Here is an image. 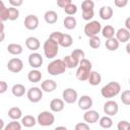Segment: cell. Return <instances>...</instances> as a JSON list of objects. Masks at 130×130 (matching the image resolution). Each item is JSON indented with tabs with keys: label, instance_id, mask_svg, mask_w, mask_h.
<instances>
[{
	"label": "cell",
	"instance_id": "obj_47",
	"mask_svg": "<svg viewBox=\"0 0 130 130\" xmlns=\"http://www.w3.org/2000/svg\"><path fill=\"white\" fill-rule=\"evenodd\" d=\"M115 5L117 6V7H119V8H122V7H124V6H126L127 4H128V1L127 0H115Z\"/></svg>",
	"mask_w": 130,
	"mask_h": 130
},
{
	"label": "cell",
	"instance_id": "obj_14",
	"mask_svg": "<svg viewBox=\"0 0 130 130\" xmlns=\"http://www.w3.org/2000/svg\"><path fill=\"white\" fill-rule=\"evenodd\" d=\"M92 99L87 95V94H84V95H81L79 99H78V107L79 109L83 110V111H87L89 110L91 107H92Z\"/></svg>",
	"mask_w": 130,
	"mask_h": 130
},
{
	"label": "cell",
	"instance_id": "obj_49",
	"mask_svg": "<svg viewBox=\"0 0 130 130\" xmlns=\"http://www.w3.org/2000/svg\"><path fill=\"white\" fill-rule=\"evenodd\" d=\"M125 28L130 31V17H128L125 21Z\"/></svg>",
	"mask_w": 130,
	"mask_h": 130
},
{
	"label": "cell",
	"instance_id": "obj_26",
	"mask_svg": "<svg viewBox=\"0 0 130 130\" xmlns=\"http://www.w3.org/2000/svg\"><path fill=\"white\" fill-rule=\"evenodd\" d=\"M11 92H12V94H13L14 96H16V98H20V96L24 95V93H25V87H24L23 84L16 83V84H14V85L12 86V88H11Z\"/></svg>",
	"mask_w": 130,
	"mask_h": 130
},
{
	"label": "cell",
	"instance_id": "obj_2",
	"mask_svg": "<svg viewBox=\"0 0 130 130\" xmlns=\"http://www.w3.org/2000/svg\"><path fill=\"white\" fill-rule=\"evenodd\" d=\"M121 90V85L117 81H111L101 89V94L106 99H112L119 94Z\"/></svg>",
	"mask_w": 130,
	"mask_h": 130
},
{
	"label": "cell",
	"instance_id": "obj_19",
	"mask_svg": "<svg viewBox=\"0 0 130 130\" xmlns=\"http://www.w3.org/2000/svg\"><path fill=\"white\" fill-rule=\"evenodd\" d=\"M113 8L110 7V6H102L101 9H100V17L104 20H109L112 18L113 16Z\"/></svg>",
	"mask_w": 130,
	"mask_h": 130
},
{
	"label": "cell",
	"instance_id": "obj_25",
	"mask_svg": "<svg viewBox=\"0 0 130 130\" xmlns=\"http://www.w3.org/2000/svg\"><path fill=\"white\" fill-rule=\"evenodd\" d=\"M76 24H77V20L74 16H66L63 20V25L65 28L67 29H74L76 27Z\"/></svg>",
	"mask_w": 130,
	"mask_h": 130
},
{
	"label": "cell",
	"instance_id": "obj_13",
	"mask_svg": "<svg viewBox=\"0 0 130 130\" xmlns=\"http://www.w3.org/2000/svg\"><path fill=\"white\" fill-rule=\"evenodd\" d=\"M100 119V114L94 110H87L83 114V120L86 124H93L96 123Z\"/></svg>",
	"mask_w": 130,
	"mask_h": 130
},
{
	"label": "cell",
	"instance_id": "obj_39",
	"mask_svg": "<svg viewBox=\"0 0 130 130\" xmlns=\"http://www.w3.org/2000/svg\"><path fill=\"white\" fill-rule=\"evenodd\" d=\"M64 11H65V13L68 14L69 16L74 15V14L77 12V6H76L75 4H73V3H71V4H69L67 7L64 8Z\"/></svg>",
	"mask_w": 130,
	"mask_h": 130
},
{
	"label": "cell",
	"instance_id": "obj_7",
	"mask_svg": "<svg viewBox=\"0 0 130 130\" xmlns=\"http://www.w3.org/2000/svg\"><path fill=\"white\" fill-rule=\"evenodd\" d=\"M26 96L30 103H39L43 99V90L38 86L30 87L26 92Z\"/></svg>",
	"mask_w": 130,
	"mask_h": 130
},
{
	"label": "cell",
	"instance_id": "obj_38",
	"mask_svg": "<svg viewBox=\"0 0 130 130\" xmlns=\"http://www.w3.org/2000/svg\"><path fill=\"white\" fill-rule=\"evenodd\" d=\"M121 101L124 105L126 106H129L130 105V90L129 89H126L124 91H122V94H121Z\"/></svg>",
	"mask_w": 130,
	"mask_h": 130
},
{
	"label": "cell",
	"instance_id": "obj_9",
	"mask_svg": "<svg viewBox=\"0 0 130 130\" xmlns=\"http://www.w3.org/2000/svg\"><path fill=\"white\" fill-rule=\"evenodd\" d=\"M118 111H119V106H118L117 102L110 100V101L105 103V105H104V112H105L106 116H109V117L116 116Z\"/></svg>",
	"mask_w": 130,
	"mask_h": 130
},
{
	"label": "cell",
	"instance_id": "obj_34",
	"mask_svg": "<svg viewBox=\"0 0 130 130\" xmlns=\"http://www.w3.org/2000/svg\"><path fill=\"white\" fill-rule=\"evenodd\" d=\"M3 130H21V124L15 120H12L7 125H5Z\"/></svg>",
	"mask_w": 130,
	"mask_h": 130
},
{
	"label": "cell",
	"instance_id": "obj_45",
	"mask_svg": "<svg viewBox=\"0 0 130 130\" xmlns=\"http://www.w3.org/2000/svg\"><path fill=\"white\" fill-rule=\"evenodd\" d=\"M72 2H71V0H58L57 1V5L59 6V7H61V8H65V7H67L69 4H71Z\"/></svg>",
	"mask_w": 130,
	"mask_h": 130
},
{
	"label": "cell",
	"instance_id": "obj_3",
	"mask_svg": "<svg viewBox=\"0 0 130 130\" xmlns=\"http://www.w3.org/2000/svg\"><path fill=\"white\" fill-rule=\"evenodd\" d=\"M66 69H67L66 65H65V63L63 62L62 59H55V60H53L52 62L49 63L48 67H47L48 73L53 75V76H57V75H60V74L64 73Z\"/></svg>",
	"mask_w": 130,
	"mask_h": 130
},
{
	"label": "cell",
	"instance_id": "obj_20",
	"mask_svg": "<svg viewBox=\"0 0 130 130\" xmlns=\"http://www.w3.org/2000/svg\"><path fill=\"white\" fill-rule=\"evenodd\" d=\"M43 75L41 73V71H39L38 69H32L30 71H28L27 73V79L29 82H32V83H37L39 81H41Z\"/></svg>",
	"mask_w": 130,
	"mask_h": 130
},
{
	"label": "cell",
	"instance_id": "obj_29",
	"mask_svg": "<svg viewBox=\"0 0 130 130\" xmlns=\"http://www.w3.org/2000/svg\"><path fill=\"white\" fill-rule=\"evenodd\" d=\"M63 60V62L65 63V65H66V68H75V67H77L78 66V64H79V61H77L76 59H74L73 57H71L70 55H68V56H66L64 59H62Z\"/></svg>",
	"mask_w": 130,
	"mask_h": 130
},
{
	"label": "cell",
	"instance_id": "obj_53",
	"mask_svg": "<svg viewBox=\"0 0 130 130\" xmlns=\"http://www.w3.org/2000/svg\"><path fill=\"white\" fill-rule=\"evenodd\" d=\"M4 39H5V34H4V32H1V34H0V43L3 42Z\"/></svg>",
	"mask_w": 130,
	"mask_h": 130
},
{
	"label": "cell",
	"instance_id": "obj_55",
	"mask_svg": "<svg viewBox=\"0 0 130 130\" xmlns=\"http://www.w3.org/2000/svg\"><path fill=\"white\" fill-rule=\"evenodd\" d=\"M3 6H4V3H3V1H1V0H0V8H1V7H3Z\"/></svg>",
	"mask_w": 130,
	"mask_h": 130
},
{
	"label": "cell",
	"instance_id": "obj_30",
	"mask_svg": "<svg viewBox=\"0 0 130 130\" xmlns=\"http://www.w3.org/2000/svg\"><path fill=\"white\" fill-rule=\"evenodd\" d=\"M99 123H100V126L104 129H109L113 126V120L109 116H104L101 119H99Z\"/></svg>",
	"mask_w": 130,
	"mask_h": 130
},
{
	"label": "cell",
	"instance_id": "obj_46",
	"mask_svg": "<svg viewBox=\"0 0 130 130\" xmlns=\"http://www.w3.org/2000/svg\"><path fill=\"white\" fill-rule=\"evenodd\" d=\"M8 89V84L6 81H3V80H0V94L1 93H4L6 90Z\"/></svg>",
	"mask_w": 130,
	"mask_h": 130
},
{
	"label": "cell",
	"instance_id": "obj_23",
	"mask_svg": "<svg viewBox=\"0 0 130 130\" xmlns=\"http://www.w3.org/2000/svg\"><path fill=\"white\" fill-rule=\"evenodd\" d=\"M87 80H88V82H89L90 85L95 86V85H99V84L101 83V81H102V76H101V74H100L99 72H96V71H91V72L89 73V76H88Z\"/></svg>",
	"mask_w": 130,
	"mask_h": 130
},
{
	"label": "cell",
	"instance_id": "obj_32",
	"mask_svg": "<svg viewBox=\"0 0 130 130\" xmlns=\"http://www.w3.org/2000/svg\"><path fill=\"white\" fill-rule=\"evenodd\" d=\"M73 43V39L70 35L68 34H63V37H62V40H61V43H60V46H62L63 48H68L72 45Z\"/></svg>",
	"mask_w": 130,
	"mask_h": 130
},
{
	"label": "cell",
	"instance_id": "obj_17",
	"mask_svg": "<svg viewBox=\"0 0 130 130\" xmlns=\"http://www.w3.org/2000/svg\"><path fill=\"white\" fill-rule=\"evenodd\" d=\"M57 88V83L53 79H46L41 84V89L46 92H53Z\"/></svg>",
	"mask_w": 130,
	"mask_h": 130
},
{
	"label": "cell",
	"instance_id": "obj_22",
	"mask_svg": "<svg viewBox=\"0 0 130 130\" xmlns=\"http://www.w3.org/2000/svg\"><path fill=\"white\" fill-rule=\"evenodd\" d=\"M8 117L12 120H15L17 121L18 119H21L22 118V112L21 110L18 108V107H12L8 110V113H7Z\"/></svg>",
	"mask_w": 130,
	"mask_h": 130
},
{
	"label": "cell",
	"instance_id": "obj_6",
	"mask_svg": "<svg viewBox=\"0 0 130 130\" xmlns=\"http://www.w3.org/2000/svg\"><path fill=\"white\" fill-rule=\"evenodd\" d=\"M55 122V116L49 111H43L38 115L37 123L43 127H48L53 125Z\"/></svg>",
	"mask_w": 130,
	"mask_h": 130
},
{
	"label": "cell",
	"instance_id": "obj_51",
	"mask_svg": "<svg viewBox=\"0 0 130 130\" xmlns=\"http://www.w3.org/2000/svg\"><path fill=\"white\" fill-rule=\"evenodd\" d=\"M4 32V23L2 21H0V34Z\"/></svg>",
	"mask_w": 130,
	"mask_h": 130
},
{
	"label": "cell",
	"instance_id": "obj_4",
	"mask_svg": "<svg viewBox=\"0 0 130 130\" xmlns=\"http://www.w3.org/2000/svg\"><path fill=\"white\" fill-rule=\"evenodd\" d=\"M44 54L48 59H54L59 52V45L51 39H47L43 46Z\"/></svg>",
	"mask_w": 130,
	"mask_h": 130
},
{
	"label": "cell",
	"instance_id": "obj_10",
	"mask_svg": "<svg viewBox=\"0 0 130 130\" xmlns=\"http://www.w3.org/2000/svg\"><path fill=\"white\" fill-rule=\"evenodd\" d=\"M7 68L13 73H18L23 68V62L19 58H12L7 62Z\"/></svg>",
	"mask_w": 130,
	"mask_h": 130
},
{
	"label": "cell",
	"instance_id": "obj_12",
	"mask_svg": "<svg viewBox=\"0 0 130 130\" xmlns=\"http://www.w3.org/2000/svg\"><path fill=\"white\" fill-rule=\"evenodd\" d=\"M28 64L35 69L40 68L43 65V57L39 53H31L28 56Z\"/></svg>",
	"mask_w": 130,
	"mask_h": 130
},
{
	"label": "cell",
	"instance_id": "obj_1",
	"mask_svg": "<svg viewBox=\"0 0 130 130\" xmlns=\"http://www.w3.org/2000/svg\"><path fill=\"white\" fill-rule=\"evenodd\" d=\"M91 62L85 58L81 59L79 61V64H78V68L76 70V78L80 81H84V80H87L88 76H89V73L91 72Z\"/></svg>",
	"mask_w": 130,
	"mask_h": 130
},
{
	"label": "cell",
	"instance_id": "obj_16",
	"mask_svg": "<svg viewBox=\"0 0 130 130\" xmlns=\"http://www.w3.org/2000/svg\"><path fill=\"white\" fill-rule=\"evenodd\" d=\"M64 107H65V103L63 102L62 99H53L50 102V109L52 112L59 113V112L63 111Z\"/></svg>",
	"mask_w": 130,
	"mask_h": 130
},
{
	"label": "cell",
	"instance_id": "obj_27",
	"mask_svg": "<svg viewBox=\"0 0 130 130\" xmlns=\"http://www.w3.org/2000/svg\"><path fill=\"white\" fill-rule=\"evenodd\" d=\"M7 51L8 53H10L11 55H20L23 51L22 49V46L19 45V44H15V43H12V44H9L7 46Z\"/></svg>",
	"mask_w": 130,
	"mask_h": 130
},
{
	"label": "cell",
	"instance_id": "obj_5",
	"mask_svg": "<svg viewBox=\"0 0 130 130\" xmlns=\"http://www.w3.org/2000/svg\"><path fill=\"white\" fill-rule=\"evenodd\" d=\"M101 30H102V24L98 20L88 21L84 25V34L88 38H92V37L98 36V34L101 32Z\"/></svg>",
	"mask_w": 130,
	"mask_h": 130
},
{
	"label": "cell",
	"instance_id": "obj_33",
	"mask_svg": "<svg viewBox=\"0 0 130 130\" xmlns=\"http://www.w3.org/2000/svg\"><path fill=\"white\" fill-rule=\"evenodd\" d=\"M19 17V10L15 7H9L8 8V19L9 20H16Z\"/></svg>",
	"mask_w": 130,
	"mask_h": 130
},
{
	"label": "cell",
	"instance_id": "obj_48",
	"mask_svg": "<svg viewBox=\"0 0 130 130\" xmlns=\"http://www.w3.org/2000/svg\"><path fill=\"white\" fill-rule=\"evenodd\" d=\"M22 3H23L22 0H9V4L11 5V7H15V8L22 5Z\"/></svg>",
	"mask_w": 130,
	"mask_h": 130
},
{
	"label": "cell",
	"instance_id": "obj_11",
	"mask_svg": "<svg viewBox=\"0 0 130 130\" xmlns=\"http://www.w3.org/2000/svg\"><path fill=\"white\" fill-rule=\"evenodd\" d=\"M23 23H24V26H25L26 29H28V30H35L39 26V18L35 14H29V15L25 16Z\"/></svg>",
	"mask_w": 130,
	"mask_h": 130
},
{
	"label": "cell",
	"instance_id": "obj_8",
	"mask_svg": "<svg viewBox=\"0 0 130 130\" xmlns=\"http://www.w3.org/2000/svg\"><path fill=\"white\" fill-rule=\"evenodd\" d=\"M62 100L64 103H67V104H74L77 99H78V94H77V91L73 88H66L63 90L62 92Z\"/></svg>",
	"mask_w": 130,
	"mask_h": 130
},
{
	"label": "cell",
	"instance_id": "obj_15",
	"mask_svg": "<svg viewBox=\"0 0 130 130\" xmlns=\"http://www.w3.org/2000/svg\"><path fill=\"white\" fill-rule=\"evenodd\" d=\"M115 36L116 40L119 43H127L130 39V31L127 30L125 27H121L115 32Z\"/></svg>",
	"mask_w": 130,
	"mask_h": 130
},
{
	"label": "cell",
	"instance_id": "obj_37",
	"mask_svg": "<svg viewBox=\"0 0 130 130\" xmlns=\"http://www.w3.org/2000/svg\"><path fill=\"white\" fill-rule=\"evenodd\" d=\"M62 37H63V34H62L61 31H54V32H52V34L50 35L49 39H51L52 41H54L56 44L60 45L61 40H62Z\"/></svg>",
	"mask_w": 130,
	"mask_h": 130
},
{
	"label": "cell",
	"instance_id": "obj_35",
	"mask_svg": "<svg viewBox=\"0 0 130 130\" xmlns=\"http://www.w3.org/2000/svg\"><path fill=\"white\" fill-rule=\"evenodd\" d=\"M70 56L73 57L74 59H76L77 61H80L81 59H83L85 57V53L82 50H80V49H75V50L72 51V53L70 54Z\"/></svg>",
	"mask_w": 130,
	"mask_h": 130
},
{
	"label": "cell",
	"instance_id": "obj_41",
	"mask_svg": "<svg viewBox=\"0 0 130 130\" xmlns=\"http://www.w3.org/2000/svg\"><path fill=\"white\" fill-rule=\"evenodd\" d=\"M6 20H8V8L3 6L0 8V21L4 22Z\"/></svg>",
	"mask_w": 130,
	"mask_h": 130
},
{
	"label": "cell",
	"instance_id": "obj_40",
	"mask_svg": "<svg viewBox=\"0 0 130 130\" xmlns=\"http://www.w3.org/2000/svg\"><path fill=\"white\" fill-rule=\"evenodd\" d=\"M93 7H94V3L91 0H84L81 3V9H82V11L83 10H91V9H93Z\"/></svg>",
	"mask_w": 130,
	"mask_h": 130
},
{
	"label": "cell",
	"instance_id": "obj_28",
	"mask_svg": "<svg viewBox=\"0 0 130 130\" xmlns=\"http://www.w3.org/2000/svg\"><path fill=\"white\" fill-rule=\"evenodd\" d=\"M102 35H103V37L104 38H106L107 40L108 39H112V38H114V36H115V32H116V30H115V28L112 26V25H106V26H104V27H102Z\"/></svg>",
	"mask_w": 130,
	"mask_h": 130
},
{
	"label": "cell",
	"instance_id": "obj_52",
	"mask_svg": "<svg viewBox=\"0 0 130 130\" xmlns=\"http://www.w3.org/2000/svg\"><path fill=\"white\" fill-rule=\"evenodd\" d=\"M54 130H68L66 127H64V126H58V127H56Z\"/></svg>",
	"mask_w": 130,
	"mask_h": 130
},
{
	"label": "cell",
	"instance_id": "obj_36",
	"mask_svg": "<svg viewBox=\"0 0 130 130\" xmlns=\"http://www.w3.org/2000/svg\"><path fill=\"white\" fill-rule=\"evenodd\" d=\"M101 39L95 36V37H92V38H89V46L92 48V49H99L101 47Z\"/></svg>",
	"mask_w": 130,
	"mask_h": 130
},
{
	"label": "cell",
	"instance_id": "obj_18",
	"mask_svg": "<svg viewBox=\"0 0 130 130\" xmlns=\"http://www.w3.org/2000/svg\"><path fill=\"white\" fill-rule=\"evenodd\" d=\"M25 46L30 51H37L40 48L41 44H40V41L36 37H28L25 40Z\"/></svg>",
	"mask_w": 130,
	"mask_h": 130
},
{
	"label": "cell",
	"instance_id": "obj_21",
	"mask_svg": "<svg viewBox=\"0 0 130 130\" xmlns=\"http://www.w3.org/2000/svg\"><path fill=\"white\" fill-rule=\"evenodd\" d=\"M44 19L47 23L49 24H53V23H56L57 20H58V14L56 11L54 10H48L46 11V13L44 14Z\"/></svg>",
	"mask_w": 130,
	"mask_h": 130
},
{
	"label": "cell",
	"instance_id": "obj_54",
	"mask_svg": "<svg viewBox=\"0 0 130 130\" xmlns=\"http://www.w3.org/2000/svg\"><path fill=\"white\" fill-rule=\"evenodd\" d=\"M129 48H130V44H127V47H126V50H127V53H129Z\"/></svg>",
	"mask_w": 130,
	"mask_h": 130
},
{
	"label": "cell",
	"instance_id": "obj_24",
	"mask_svg": "<svg viewBox=\"0 0 130 130\" xmlns=\"http://www.w3.org/2000/svg\"><path fill=\"white\" fill-rule=\"evenodd\" d=\"M37 123V119L31 116V115H25L24 117L21 118V125L26 127V128H30V127H34Z\"/></svg>",
	"mask_w": 130,
	"mask_h": 130
},
{
	"label": "cell",
	"instance_id": "obj_42",
	"mask_svg": "<svg viewBox=\"0 0 130 130\" xmlns=\"http://www.w3.org/2000/svg\"><path fill=\"white\" fill-rule=\"evenodd\" d=\"M94 15V12H93V9L91 10H83L82 11V18L84 20H90Z\"/></svg>",
	"mask_w": 130,
	"mask_h": 130
},
{
	"label": "cell",
	"instance_id": "obj_43",
	"mask_svg": "<svg viewBox=\"0 0 130 130\" xmlns=\"http://www.w3.org/2000/svg\"><path fill=\"white\" fill-rule=\"evenodd\" d=\"M118 130H129V122L126 120H121L117 125Z\"/></svg>",
	"mask_w": 130,
	"mask_h": 130
},
{
	"label": "cell",
	"instance_id": "obj_31",
	"mask_svg": "<svg viewBox=\"0 0 130 130\" xmlns=\"http://www.w3.org/2000/svg\"><path fill=\"white\" fill-rule=\"evenodd\" d=\"M105 46H106V48H107L109 51H116V50L119 48V42L116 40V38L108 39V40L106 41Z\"/></svg>",
	"mask_w": 130,
	"mask_h": 130
},
{
	"label": "cell",
	"instance_id": "obj_50",
	"mask_svg": "<svg viewBox=\"0 0 130 130\" xmlns=\"http://www.w3.org/2000/svg\"><path fill=\"white\" fill-rule=\"evenodd\" d=\"M4 127H5L4 121H3V119H1V118H0V130H3V129H4Z\"/></svg>",
	"mask_w": 130,
	"mask_h": 130
},
{
	"label": "cell",
	"instance_id": "obj_44",
	"mask_svg": "<svg viewBox=\"0 0 130 130\" xmlns=\"http://www.w3.org/2000/svg\"><path fill=\"white\" fill-rule=\"evenodd\" d=\"M74 130H90V129H89L88 124H86L84 122H80V123H77L75 125Z\"/></svg>",
	"mask_w": 130,
	"mask_h": 130
}]
</instances>
